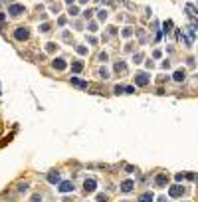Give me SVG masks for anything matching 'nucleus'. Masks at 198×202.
<instances>
[{
  "label": "nucleus",
  "mask_w": 198,
  "mask_h": 202,
  "mask_svg": "<svg viewBox=\"0 0 198 202\" xmlns=\"http://www.w3.org/2000/svg\"><path fill=\"white\" fill-rule=\"evenodd\" d=\"M151 83V75L147 73V71H139L137 75H135V85H139V87H145V85Z\"/></svg>",
  "instance_id": "obj_2"
},
{
  "label": "nucleus",
  "mask_w": 198,
  "mask_h": 202,
  "mask_svg": "<svg viewBox=\"0 0 198 202\" xmlns=\"http://www.w3.org/2000/svg\"><path fill=\"white\" fill-rule=\"evenodd\" d=\"M76 52L79 54V56H85V54H87V46H77V48H76Z\"/></svg>",
  "instance_id": "obj_17"
},
{
  "label": "nucleus",
  "mask_w": 198,
  "mask_h": 202,
  "mask_svg": "<svg viewBox=\"0 0 198 202\" xmlns=\"http://www.w3.org/2000/svg\"><path fill=\"white\" fill-rule=\"evenodd\" d=\"M123 91H125V93H135V87L129 85V87H123Z\"/></svg>",
  "instance_id": "obj_26"
},
{
  "label": "nucleus",
  "mask_w": 198,
  "mask_h": 202,
  "mask_svg": "<svg viewBox=\"0 0 198 202\" xmlns=\"http://www.w3.org/2000/svg\"><path fill=\"white\" fill-rule=\"evenodd\" d=\"M26 12V6L24 4H18V2H14V4H10L8 6V16H20V14H24Z\"/></svg>",
  "instance_id": "obj_5"
},
{
  "label": "nucleus",
  "mask_w": 198,
  "mask_h": 202,
  "mask_svg": "<svg viewBox=\"0 0 198 202\" xmlns=\"http://www.w3.org/2000/svg\"><path fill=\"white\" fill-rule=\"evenodd\" d=\"M166 182H169V176H166V174H159V176L155 179L156 186H166Z\"/></svg>",
  "instance_id": "obj_11"
},
{
  "label": "nucleus",
  "mask_w": 198,
  "mask_h": 202,
  "mask_svg": "<svg viewBox=\"0 0 198 202\" xmlns=\"http://www.w3.org/2000/svg\"><path fill=\"white\" fill-rule=\"evenodd\" d=\"M125 170H127V172H133V170H135V166H133V165H127V166H125Z\"/></svg>",
  "instance_id": "obj_35"
},
{
  "label": "nucleus",
  "mask_w": 198,
  "mask_h": 202,
  "mask_svg": "<svg viewBox=\"0 0 198 202\" xmlns=\"http://www.w3.org/2000/svg\"><path fill=\"white\" fill-rule=\"evenodd\" d=\"M162 28H165V32H170V30H172V20H166Z\"/></svg>",
  "instance_id": "obj_20"
},
{
  "label": "nucleus",
  "mask_w": 198,
  "mask_h": 202,
  "mask_svg": "<svg viewBox=\"0 0 198 202\" xmlns=\"http://www.w3.org/2000/svg\"><path fill=\"white\" fill-rule=\"evenodd\" d=\"M89 30H91V32H95V30H97V24L91 22V24H89Z\"/></svg>",
  "instance_id": "obj_32"
},
{
  "label": "nucleus",
  "mask_w": 198,
  "mask_h": 202,
  "mask_svg": "<svg viewBox=\"0 0 198 202\" xmlns=\"http://www.w3.org/2000/svg\"><path fill=\"white\" fill-rule=\"evenodd\" d=\"M67 12H70L71 16H77V14H79V8H77V6H70V8H67Z\"/></svg>",
  "instance_id": "obj_18"
},
{
  "label": "nucleus",
  "mask_w": 198,
  "mask_h": 202,
  "mask_svg": "<svg viewBox=\"0 0 198 202\" xmlns=\"http://www.w3.org/2000/svg\"><path fill=\"white\" fill-rule=\"evenodd\" d=\"M28 186H30L28 182H20L18 184V190H20V192H26V190H28Z\"/></svg>",
  "instance_id": "obj_19"
},
{
  "label": "nucleus",
  "mask_w": 198,
  "mask_h": 202,
  "mask_svg": "<svg viewBox=\"0 0 198 202\" xmlns=\"http://www.w3.org/2000/svg\"><path fill=\"white\" fill-rule=\"evenodd\" d=\"M48 30H50V24H42L40 26V32H48Z\"/></svg>",
  "instance_id": "obj_27"
},
{
  "label": "nucleus",
  "mask_w": 198,
  "mask_h": 202,
  "mask_svg": "<svg viewBox=\"0 0 198 202\" xmlns=\"http://www.w3.org/2000/svg\"><path fill=\"white\" fill-rule=\"evenodd\" d=\"M12 38L18 40V42H26V40H30V30L28 28H16L14 34H12Z\"/></svg>",
  "instance_id": "obj_3"
},
{
  "label": "nucleus",
  "mask_w": 198,
  "mask_h": 202,
  "mask_svg": "<svg viewBox=\"0 0 198 202\" xmlns=\"http://www.w3.org/2000/svg\"><path fill=\"white\" fill-rule=\"evenodd\" d=\"M71 85H76V87H79V89H85L87 87V83L81 79H77V77H71Z\"/></svg>",
  "instance_id": "obj_14"
},
{
  "label": "nucleus",
  "mask_w": 198,
  "mask_h": 202,
  "mask_svg": "<svg viewBox=\"0 0 198 202\" xmlns=\"http://www.w3.org/2000/svg\"><path fill=\"white\" fill-rule=\"evenodd\" d=\"M123 36H125V38L133 36V28H125V30H123Z\"/></svg>",
  "instance_id": "obj_23"
},
{
  "label": "nucleus",
  "mask_w": 198,
  "mask_h": 202,
  "mask_svg": "<svg viewBox=\"0 0 198 202\" xmlns=\"http://www.w3.org/2000/svg\"><path fill=\"white\" fill-rule=\"evenodd\" d=\"M66 2H67V4H71V2H73V0H66Z\"/></svg>",
  "instance_id": "obj_39"
},
{
  "label": "nucleus",
  "mask_w": 198,
  "mask_h": 202,
  "mask_svg": "<svg viewBox=\"0 0 198 202\" xmlns=\"http://www.w3.org/2000/svg\"><path fill=\"white\" fill-rule=\"evenodd\" d=\"M153 196H155L153 192H143L141 196H139V202H153V200H155Z\"/></svg>",
  "instance_id": "obj_12"
},
{
  "label": "nucleus",
  "mask_w": 198,
  "mask_h": 202,
  "mask_svg": "<svg viewBox=\"0 0 198 202\" xmlns=\"http://www.w3.org/2000/svg\"><path fill=\"white\" fill-rule=\"evenodd\" d=\"M57 24H60V26H66V24H67V20H66V18H63V16H61V18H60V20H57Z\"/></svg>",
  "instance_id": "obj_30"
},
{
  "label": "nucleus",
  "mask_w": 198,
  "mask_h": 202,
  "mask_svg": "<svg viewBox=\"0 0 198 202\" xmlns=\"http://www.w3.org/2000/svg\"><path fill=\"white\" fill-rule=\"evenodd\" d=\"M133 61H135V64L143 61V54H141V52H139V54H135V56H133Z\"/></svg>",
  "instance_id": "obj_22"
},
{
  "label": "nucleus",
  "mask_w": 198,
  "mask_h": 202,
  "mask_svg": "<svg viewBox=\"0 0 198 202\" xmlns=\"http://www.w3.org/2000/svg\"><path fill=\"white\" fill-rule=\"evenodd\" d=\"M32 202H42V196H40V194H34V196H32Z\"/></svg>",
  "instance_id": "obj_29"
},
{
  "label": "nucleus",
  "mask_w": 198,
  "mask_h": 202,
  "mask_svg": "<svg viewBox=\"0 0 198 202\" xmlns=\"http://www.w3.org/2000/svg\"><path fill=\"white\" fill-rule=\"evenodd\" d=\"M71 71H73V73H81V71H83V61H71Z\"/></svg>",
  "instance_id": "obj_10"
},
{
  "label": "nucleus",
  "mask_w": 198,
  "mask_h": 202,
  "mask_svg": "<svg viewBox=\"0 0 198 202\" xmlns=\"http://www.w3.org/2000/svg\"><path fill=\"white\" fill-rule=\"evenodd\" d=\"M97 16H99V20H105V18H107V12H105V10H99Z\"/></svg>",
  "instance_id": "obj_25"
},
{
  "label": "nucleus",
  "mask_w": 198,
  "mask_h": 202,
  "mask_svg": "<svg viewBox=\"0 0 198 202\" xmlns=\"http://www.w3.org/2000/svg\"><path fill=\"white\" fill-rule=\"evenodd\" d=\"M113 91L119 95V93H123V87H121V85H115V89H113Z\"/></svg>",
  "instance_id": "obj_31"
},
{
  "label": "nucleus",
  "mask_w": 198,
  "mask_h": 202,
  "mask_svg": "<svg viewBox=\"0 0 198 202\" xmlns=\"http://www.w3.org/2000/svg\"><path fill=\"white\" fill-rule=\"evenodd\" d=\"M73 188H76L73 180H60V182H57V190H60L61 194H66V192H73Z\"/></svg>",
  "instance_id": "obj_4"
},
{
  "label": "nucleus",
  "mask_w": 198,
  "mask_h": 202,
  "mask_svg": "<svg viewBox=\"0 0 198 202\" xmlns=\"http://www.w3.org/2000/svg\"><path fill=\"white\" fill-rule=\"evenodd\" d=\"M4 20H6V16H4V14H0V22H4Z\"/></svg>",
  "instance_id": "obj_37"
},
{
  "label": "nucleus",
  "mask_w": 198,
  "mask_h": 202,
  "mask_svg": "<svg viewBox=\"0 0 198 202\" xmlns=\"http://www.w3.org/2000/svg\"><path fill=\"white\" fill-rule=\"evenodd\" d=\"M99 60H101V61H103V64H105V61L109 60V56H107V54H99Z\"/></svg>",
  "instance_id": "obj_28"
},
{
  "label": "nucleus",
  "mask_w": 198,
  "mask_h": 202,
  "mask_svg": "<svg viewBox=\"0 0 198 202\" xmlns=\"http://www.w3.org/2000/svg\"><path fill=\"white\" fill-rule=\"evenodd\" d=\"M79 2H81V4H85V2H87V0H79Z\"/></svg>",
  "instance_id": "obj_38"
},
{
  "label": "nucleus",
  "mask_w": 198,
  "mask_h": 202,
  "mask_svg": "<svg viewBox=\"0 0 198 202\" xmlns=\"http://www.w3.org/2000/svg\"><path fill=\"white\" fill-rule=\"evenodd\" d=\"M125 70H127V64H125V61H117V64H115V73H123Z\"/></svg>",
  "instance_id": "obj_15"
},
{
  "label": "nucleus",
  "mask_w": 198,
  "mask_h": 202,
  "mask_svg": "<svg viewBox=\"0 0 198 202\" xmlns=\"http://www.w3.org/2000/svg\"><path fill=\"white\" fill-rule=\"evenodd\" d=\"M99 77H103V79H107V77H109L107 67H99Z\"/></svg>",
  "instance_id": "obj_16"
},
{
  "label": "nucleus",
  "mask_w": 198,
  "mask_h": 202,
  "mask_svg": "<svg viewBox=\"0 0 198 202\" xmlns=\"http://www.w3.org/2000/svg\"><path fill=\"white\" fill-rule=\"evenodd\" d=\"M172 77H175V81H184V77H186V71H184V70H176Z\"/></svg>",
  "instance_id": "obj_13"
},
{
  "label": "nucleus",
  "mask_w": 198,
  "mask_h": 202,
  "mask_svg": "<svg viewBox=\"0 0 198 202\" xmlns=\"http://www.w3.org/2000/svg\"><path fill=\"white\" fill-rule=\"evenodd\" d=\"M95 188H97V180L95 179H85V182H83V190L85 192H93Z\"/></svg>",
  "instance_id": "obj_9"
},
{
  "label": "nucleus",
  "mask_w": 198,
  "mask_h": 202,
  "mask_svg": "<svg viewBox=\"0 0 198 202\" xmlns=\"http://www.w3.org/2000/svg\"><path fill=\"white\" fill-rule=\"evenodd\" d=\"M89 44H97V38H95V36H89Z\"/></svg>",
  "instance_id": "obj_36"
},
{
  "label": "nucleus",
  "mask_w": 198,
  "mask_h": 202,
  "mask_svg": "<svg viewBox=\"0 0 198 202\" xmlns=\"http://www.w3.org/2000/svg\"><path fill=\"white\" fill-rule=\"evenodd\" d=\"M119 188H121V192H123V194L133 192V188H135V180H133V179H125V180L121 182V186H119Z\"/></svg>",
  "instance_id": "obj_6"
},
{
  "label": "nucleus",
  "mask_w": 198,
  "mask_h": 202,
  "mask_svg": "<svg viewBox=\"0 0 198 202\" xmlns=\"http://www.w3.org/2000/svg\"><path fill=\"white\" fill-rule=\"evenodd\" d=\"M153 56H155V57H160V56H162V52H160V50H155V52H153Z\"/></svg>",
  "instance_id": "obj_34"
},
{
  "label": "nucleus",
  "mask_w": 198,
  "mask_h": 202,
  "mask_svg": "<svg viewBox=\"0 0 198 202\" xmlns=\"http://www.w3.org/2000/svg\"><path fill=\"white\" fill-rule=\"evenodd\" d=\"M97 202H109L107 194H97Z\"/></svg>",
  "instance_id": "obj_21"
},
{
  "label": "nucleus",
  "mask_w": 198,
  "mask_h": 202,
  "mask_svg": "<svg viewBox=\"0 0 198 202\" xmlns=\"http://www.w3.org/2000/svg\"><path fill=\"white\" fill-rule=\"evenodd\" d=\"M184 194H186V188H184L182 184H172V186L169 188V196L170 198H182Z\"/></svg>",
  "instance_id": "obj_1"
},
{
  "label": "nucleus",
  "mask_w": 198,
  "mask_h": 202,
  "mask_svg": "<svg viewBox=\"0 0 198 202\" xmlns=\"http://www.w3.org/2000/svg\"><path fill=\"white\" fill-rule=\"evenodd\" d=\"M52 67H54L56 71H63V70L67 67V61L63 60V57H56V60L52 61Z\"/></svg>",
  "instance_id": "obj_7"
},
{
  "label": "nucleus",
  "mask_w": 198,
  "mask_h": 202,
  "mask_svg": "<svg viewBox=\"0 0 198 202\" xmlns=\"http://www.w3.org/2000/svg\"><path fill=\"white\" fill-rule=\"evenodd\" d=\"M46 50H48V52H56V50H57V46H56V44H48V46H46Z\"/></svg>",
  "instance_id": "obj_24"
},
{
  "label": "nucleus",
  "mask_w": 198,
  "mask_h": 202,
  "mask_svg": "<svg viewBox=\"0 0 198 202\" xmlns=\"http://www.w3.org/2000/svg\"><path fill=\"white\" fill-rule=\"evenodd\" d=\"M60 180H61V176H60V170L52 169L50 172H48V182H50V184H57Z\"/></svg>",
  "instance_id": "obj_8"
},
{
  "label": "nucleus",
  "mask_w": 198,
  "mask_h": 202,
  "mask_svg": "<svg viewBox=\"0 0 198 202\" xmlns=\"http://www.w3.org/2000/svg\"><path fill=\"white\" fill-rule=\"evenodd\" d=\"M162 67H165V70H169V67H170V61L165 60V61H162Z\"/></svg>",
  "instance_id": "obj_33"
}]
</instances>
